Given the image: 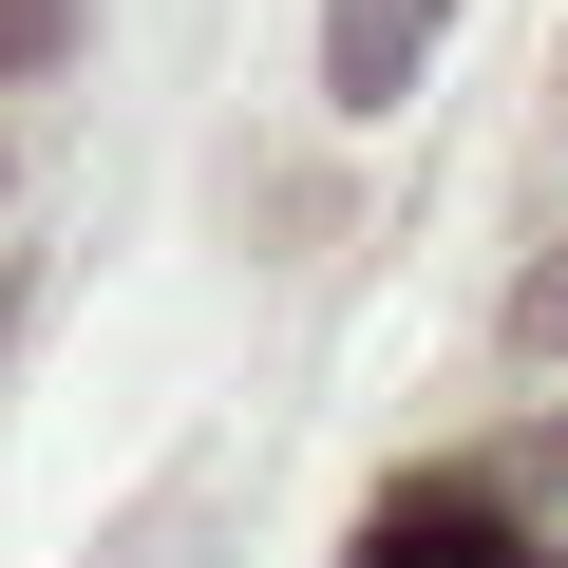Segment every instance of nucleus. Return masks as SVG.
<instances>
[{
	"mask_svg": "<svg viewBox=\"0 0 568 568\" xmlns=\"http://www.w3.org/2000/svg\"><path fill=\"white\" fill-rule=\"evenodd\" d=\"M361 568H549V549L511 530V493H493V474H417V493H379V511H361Z\"/></svg>",
	"mask_w": 568,
	"mask_h": 568,
	"instance_id": "obj_1",
	"label": "nucleus"
},
{
	"mask_svg": "<svg viewBox=\"0 0 568 568\" xmlns=\"http://www.w3.org/2000/svg\"><path fill=\"white\" fill-rule=\"evenodd\" d=\"M455 0H323V114H398Z\"/></svg>",
	"mask_w": 568,
	"mask_h": 568,
	"instance_id": "obj_2",
	"label": "nucleus"
},
{
	"mask_svg": "<svg viewBox=\"0 0 568 568\" xmlns=\"http://www.w3.org/2000/svg\"><path fill=\"white\" fill-rule=\"evenodd\" d=\"M58 58H77V0H0V95L58 77Z\"/></svg>",
	"mask_w": 568,
	"mask_h": 568,
	"instance_id": "obj_3",
	"label": "nucleus"
},
{
	"mask_svg": "<svg viewBox=\"0 0 568 568\" xmlns=\"http://www.w3.org/2000/svg\"><path fill=\"white\" fill-rule=\"evenodd\" d=\"M511 342H530V361H568V246H549V265H511Z\"/></svg>",
	"mask_w": 568,
	"mask_h": 568,
	"instance_id": "obj_4",
	"label": "nucleus"
},
{
	"mask_svg": "<svg viewBox=\"0 0 568 568\" xmlns=\"http://www.w3.org/2000/svg\"><path fill=\"white\" fill-rule=\"evenodd\" d=\"M493 493H568V417H530V436L493 455Z\"/></svg>",
	"mask_w": 568,
	"mask_h": 568,
	"instance_id": "obj_5",
	"label": "nucleus"
}]
</instances>
